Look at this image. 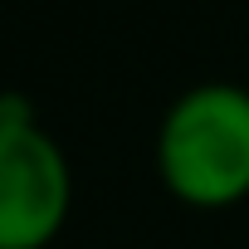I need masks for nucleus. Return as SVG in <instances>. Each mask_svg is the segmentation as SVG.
<instances>
[{"instance_id": "1", "label": "nucleus", "mask_w": 249, "mask_h": 249, "mask_svg": "<svg viewBox=\"0 0 249 249\" xmlns=\"http://www.w3.org/2000/svg\"><path fill=\"white\" fill-rule=\"evenodd\" d=\"M157 176L191 210L249 200V88L196 83L176 93L157 127Z\"/></svg>"}, {"instance_id": "2", "label": "nucleus", "mask_w": 249, "mask_h": 249, "mask_svg": "<svg viewBox=\"0 0 249 249\" xmlns=\"http://www.w3.org/2000/svg\"><path fill=\"white\" fill-rule=\"evenodd\" d=\"M73 210V166L25 93H0V249H49Z\"/></svg>"}]
</instances>
